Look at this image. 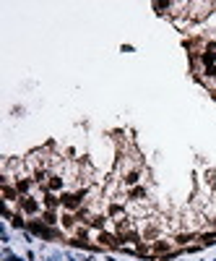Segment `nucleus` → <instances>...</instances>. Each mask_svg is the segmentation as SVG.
Listing matches in <instances>:
<instances>
[{
	"label": "nucleus",
	"mask_w": 216,
	"mask_h": 261,
	"mask_svg": "<svg viewBox=\"0 0 216 261\" xmlns=\"http://www.w3.org/2000/svg\"><path fill=\"white\" fill-rule=\"evenodd\" d=\"M198 243L208 248V245H216V230H206V233H198Z\"/></svg>",
	"instance_id": "obj_16"
},
{
	"label": "nucleus",
	"mask_w": 216,
	"mask_h": 261,
	"mask_svg": "<svg viewBox=\"0 0 216 261\" xmlns=\"http://www.w3.org/2000/svg\"><path fill=\"white\" fill-rule=\"evenodd\" d=\"M107 214H102V212H94V217H91V222H89V227L91 230H97V233H102V230H107Z\"/></svg>",
	"instance_id": "obj_11"
},
{
	"label": "nucleus",
	"mask_w": 216,
	"mask_h": 261,
	"mask_svg": "<svg viewBox=\"0 0 216 261\" xmlns=\"http://www.w3.org/2000/svg\"><path fill=\"white\" fill-rule=\"evenodd\" d=\"M6 261H21V258H19V256H11V253H8V256H6Z\"/></svg>",
	"instance_id": "obj_19"
},
{
	"label": "nucleus",
	"mask_w": 216,
	"mask_h": 261,
	"mask_svg": "<svg viewBox=\"0 0 216 261\" xmlns=\"http://www.w3.org/2000/svg\"><path fill=\"white\" fill-rule=\"evenodd\" d=\"M128 198H130V201H146L149 191L143 186H133V188H128Z\"/></svg>",
	"instance_id": "obj_14"
},
{
	"label": "nucleus",
	"mask_w": 216,
	"mask_h": 261,
	"mask_svg": "<svg viewBox=\"0 0 216 261\" xmlns=\"http://www.w3.org/2000/svg\"><path fill=\"white\" fill-rule=\"evenodd\" d=\"M97 245H99V248H122V240H120L117 233L102 230V233H97Z\"/></svg>",
	"instance_id": "obj_5"
},
{
	"label": "nucleus",
	"mask_w": 216,
	"mask_h": 261,
	"mask_svg": "<svg viewBox=\"0 0 216 261\" xmlns=\"http://www.w3.org/2000/svg\"><path fill=\"white\" fill-rule=\"evenodd\" d=\"M151 245V256H157V258H162V256H172L175 251H172V245H175V240H169V238H157L154 243H149Z\"/></svg>",
	"instance_id": "obj_4"
},
{
	"label": "nucleus",
	"mask_w": 216,
	"mask_h": 261,
	"mask_svg": "<svg viewBox=\"0 0 216 261\" xmlns=\"http://www.w3.org/2000/svg\"><path fill=\"white\" fill-rule=\"evenodd\" d=\"M162 230H164V222L162 220H146L143 222V227H141V235H143V240L146 243H154L157 238H162Z\"/></svg>",
	"instance_id": "obj_3"
},
{
	"label": "nucleus",
	"mask_w": 216,
	"mask_h": 261,
	"mask_svg": "<svg viewBox=\"0 0 216 261\" xmlns=\"http://www.w3.org/2000/svg\"><path fill=\"white\" fill-rule=\"evenodd\" d=\"M203 186H206L211 193H216V167H208V170L203 173Z\"/></svg>",
	"instance_id": "obj_15"
},
{
	"label": "nucleus",
	"mask_w": 216,
	"mask_h": 261,
	"mask_svg": "<svg viewBox=\"0 0 216 261\" xmlns=\"http://www.w3.org/2000/svg\"><path fill=\"white\" fill-rule=\"evenodd\" d=\"M141 175H143V167H141V165L125 167V170L120 173V186H122V188H133V186L141 183Z\"/></svg>",
	"instance_id": "obj_2"
},
{
	"label": "nucleus",
	"mask_w": 216,
	"mask_h": 261,
	"mask_svg": "<svg viewBox=\"0 0 216 261\" xmlns=\"http://www.w3.org/2000/svg\"><path fill=\"white\" fill-rule=\"evenodd\" d=\"M107 217H110V220H122V217H128V214H125V206L117 204V201H112L110 206H107Z\"/></svg>",
	"instance_id": "obj_12"
},
{
	"label": "nucleus",
	"mask_w": 216,
	"mask_h": 261,
	"mask_svg": "<svg viewBox=\"0 0 216 261\" xmlns=\"http://www.w3.org/2000/svg\"><path fill=\"white\" fill-rule=\"evenodd\" d=\"M47 191H52V193H63V191H65V178L52 170V175H50V180H47Z\"/></svg>",
	"instance_id": "obj_8"
},
{
	"label": "nucleus",
	"mask_w": 216,
	"mask_h": 261,
	"mask_svg": "<svg viewBox=\"0 0 216 261\" xmlns=\"http://www.w3.org/2000/svg\"><path fill=\"white\" fill-rule=\"evenodd\" d=\"M42 222L50 225V227H57V225H60V214H57V209H44V212H42Z\"/></svg>",
	"instance_id": "obj_13"
},
{
	"label": "nucleus",
	"mask_w": 216,
	"mask_h": 261,
	"mask_svg": "<svg viewBox=\"0 0 216 261\" xmlns=\"http://www.w3.org/2000/svg\"><path fill=\"white\" fill-rule=\"evenodd\" d=\"M13 183H16V188H19V193H21V196H32V191H34V186H37L34 178L29 175V173H26V175H19Z\"/></svg>",
	"instance_id": "obj_6"
},
{
	"label": "nucleus",
	"mask_w": 216,
	"mask_h": 261,
	"mask_svg": "<svg viewBox=\"0 0 216 261\" xmlns=\"http://www.w3.org/2000/svg\"><path fill=\"white\" fill-rule=\"evenodd\" d=\"M16 209L24 214V217H37V214H42L44 212V206H42V198H37L34 193L32 196H21L19 201H16Z\"/></svg>",
	"instance_id": "obj_1"
},
{
	"label": "nucleus",
	"mask_w": 216,
	"mask_h": 261,
	"mask_svg": "<svg viewBox=\"0 0 216 261\" xmlns=\"http://www.w3.org/2000/svg\"><path fill=\"white\" fill-rule=\"evenodd\" d=\"M172 240H175V245H180V248H188V245H193V240H198V233H193V230H182V233H177Z\"/></svg>",
	"instance_id": "obj_7"
},
{
	"label": "nucleus",
	"mask_w": 216,
	"mask_h": 261,
	"mask_svg": "<svg viewBox=\"0 0 216 261\" xmlns=\"http://www.w3.org/2000/svg\"><path fill=\"white\" fill-rule=\"evenodd\" d=\"M154 11L162 13V16H164V13L169 16V11H172V0H162V3H154Z\"/></svg>",
	"instance_id": "obj_17"
},
{
	"label": "nucleus",
	"mask_w": 216,
	"mask_h": 261,
	"mask_svg": "<svg viewBox=\"0 0 216 261\" xmlns=\"http://www.w3.org/2000/svg\"><path fill=\"white\" fill-rule=\"evenodd\" d=\"M76 225H79V220H76L73 212H63V214H60V230H63V233H73Z\"/></svg>",
	"instance_id": "obj_9"
},
{
	"label": "nucleus",
	"mask_w": 216,
	"mask_h": 261,
	"mask_svg": "<svg viewBox=\"0 0 216 261\" xmlns=\"http://www.w3.org/2000/svg\"><path fill=\"white\" fill-rule=\"evenodd\" d=\"M208 227H211V230H216V214H213V217L208 220Z\"/></svg>",
	"instance_id": "obj_18"
},
{
	"label": "nucleus",
	"mask_w": 216,
	"mask_h": 261,
	"mask_svg": "<svg viewBox=\"0 0 216 261\" xmlns=\"http://www.w3.org/2000/svg\"><path fill=\"white\" fill-rule=\"evenodd\" d=\"M42 206L44 209H60V196L52 191H44L42 193Z\"/></svg>",
	"instance_id": "obj_10"
}]
</instances>
